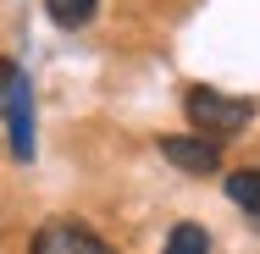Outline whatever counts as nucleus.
Returning a JSON list of instances; mask_svg holds the SVG:
<instances>
[{"instance_id":"obj_2","label":"nucleus","mask_w":260,"mask_h":254,"mask_svg":"<svg viewBox=\"0 0 260 254\" xmlns=\"http://www.w3.org/2000/svg\"><path fill=\"white\" fill-rule=\"evenodd\" d=\"M28 254H116L100 232H89L83 221H45L34 232V249Z\"/></svg>"},{"instance_id":"obj_5","label":"nucleus","mask_w":260,"mask_h":254,"mask_svg":"<svg viewBox=\"0 0 260 254\" xmlns=\"http://www.w3.org/2000/svg\"><path fill=\"white\" fill-rule=\"evenodd\" d=\"M227 199L244 204V210L260 221V166H244V171H233V177H227Z\"/></svg>"},{"instance_id":"obj_8","label":"nucleus","mask_w":260,"mask_h":254,"mask_svg":"<svg viewBox=\"0 0 260 254\" xmlns=\"http://www.w3.org/2000/svg\"><path fill=\"white\" fill-rule=\"evenodd\" d=\"M17 83H22V66L17 61H0V116H6V105L17 94Z\"/></svg>"},{"instance_id":"obj_3","label":"nucleus","mask_w":260,"mask_h":254,"mask_svg":"<svg viewBox=\"0 0 260 254\" xmlns=\"http://www.w3.org/2000/svg\"><path fill=\"white\" fill-rule=\"evenodd\" d=\"M160 155H166L177 171H188V177H210V171L221 166V144H205V138H194V133L160 138Z\"/></svg>"},{"instance_id":"obj_7","label":"nucleus","mask_w":260,"mask_h":254,"mask_svg":"<svg viewBox=\"0 0 260 254\" xmlns=\"http://www.w3.org/2000/svg\"><path fill=\"white\" fill-rule=\"evenodd\" d=\"M45 11H50L55 28H83L94 17V0H45Z\"/></svg>"},{"instance_id":"obj_6","label":"nucleus","mask_w":260,"mask_h":254,"mask_svg":"<svg viewBox=\"0 0 260 254\" xmlns=\"http://www.w3.org/2000/svg\"><path fill=\"white\" fill-rule=\"evenodd\" d=\"M160 254H210V238H205V227H194V221L172 227V238H166V249H160Z\"/></svg>"},{"instance_id":"obj_4","label":"nucleus","mask_w":260,"mask_h":254,"mask_svg":"<svg viewBox=\"0 0 260 254\" xmlns=\"http://www.w3.org/2000/svg\"><path fill=\"white\" fill-rule=\"evenodd\" d=\"M6 127H11V155L28 160V155H34V83H28V78L17 83V94L6 105Z\"/></svg>"},{"instance_id":"obj_1","label":"nucleus","mask_w":260,"mask_h":254,"mask_svg":"<svg viewBox=\"0 0 260 254\" xmlns=\"http://www.w3.org/2000/svg\"><path fill=\"white\" fill-rule=\"evenodd\" d=\"M188 127H194V138H205V144H227V138H238L244 127H249V116H255V105L249 100H233V94H221V89H188Z\"/></svg>"}]
</instances>
